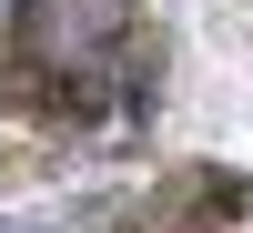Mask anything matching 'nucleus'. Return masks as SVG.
I'll return each instance as SVG.
<instances>
[{
	"instance_id": "1",
	"label": "nucleus",
	"mask_w": 253,
	"mask_h": 233,
	"mask_svg": "<svg viewBox=\"0 0 253 233\" xmlns=\"http://www.w3.org/2000/svg\"><path fill=\"white\" fill-rule=\"evenodd\" d=\"M31 31H41V51H101L122 31V0H41Z\"/></svg>"
}]
</instances>
